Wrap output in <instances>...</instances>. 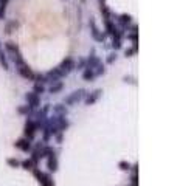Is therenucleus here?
<instances>
[{
    "instance_id": "nucleus-1",
    "label": "nucleus",
    "mask_w": 177,
    "mask_h": 186,
    "mask_svg": "<svg viewBox=\"0 0 177 186\" xmlns=\"http://www.w3.org/2000/svg\"><path fill=\"white\" fill-rule=\"evenodd\" d=\"M17 67H19V73H20L23 78H26V79H33V78H34L33 71H31L28 67H26V65H25L23 62H22V64H19Z\"/></svg>"
},
{
    "instance_id": "nucleus-2",
    "label": "nucleus",
    "mask_w": 177,
    "mask_h": 186,
    "mask_svg": "<svg viewBox=\"0 0 177 186\" xmlns=\"http://www.w3.org/2000/svg\"><path fill=\"white\" fill-rule=\"evenodd\" d=\"M75 68V64H73V61L72 59H65L64 62H62V65H61V71L62 73H69V71H72Z\"/></svg>"
},
{
    "instance_id": "nucleus-3",
    "label": "nucleus",
    "mask_w": 177,
    "mask_h": 186,
    "mask_svg": "<svg viewBox=\"0 0 177 186\" xmlns=\"http://www.w3.org/2000/svg\"><path fill=\"white\" fill-rule=\"evenodd\" d=\"M34 174H36V177L40 180V183H42L44 186H53V183H51V180H50L48 175H44L42 172H39V171H36Z\"/></svg>"
},
{
    "instance_id": "nucleus-4",
    "label": "nucleus",
    "mask_w": 177,
    "mask_h": 186,
    "mask_svg": "<svg viewBox=\"0 0 177 186\" xmlns=\"http://www.w3.org/2000/svg\"><path fill=\"white\" fill-rule=\"evenodd\" d=\"M26 101H28V104L31 105V107H37V105H39L37 93H28V95H26Z\"/></svg>"
},
{
    "instance_id": "nucleus-5",
    "label": "nucleus",
    "mask_w": 177,
    "mask_h": 186,
    "mask_svg": "<svg viewBox=\"0 0 177 186\" xmlns=\"http://www.w3.org/2000/svg\"><path fill=\"white\" fill-rule=\"evenodd\" d=\"M83 93H84L83 90H78V91H75L70 98H67V99H65V101H67V104H73V102L79 101L81 98H83Z\"/></svg>"
},
{
    "instance_id": "nucleus-6",
    "label": "nucleus",
    "mask_w": 177,
    "mask_h": 186,
    "mask_svg": "<svg viewBox=\"0 0 177 186\" xmlns=\"http://www.w3.org/2000/svg\"><path fill=\"white\" fill-rule=\"evenodd\" d=\"M34 129H36V126H34L31 121H28V123H26V126H25V135H26V137H33Z\"/></svg>"
},
{
    "instance_id": "nucleus-7",
    "label": "nucleus",
    "mask_w": 177,
    "mask_h": 186,
    "mask_svg": "<svg viewBox=\"0 0 177 186\" xmlns=\"http://www.w3.org/2000/svg\"><path fill=\"white\" fill-rule=\"evenodd\" d=\"M16 146H17V148H20L22 151H30V143L26 141V140H20V141H17V143H16Z\"/></svg>"
},
{
    "instance_id": "nucleus-8",
    "label": "nucleus",
    "mask_w": 177,
    "mask_h": 186,
    "mask_svg": "<svg viewBox=\"0 0 177 186\" xmlns=\"http://www.w3.org/2000/svg\"><path fill=\"white\" fill-rule=\"evenodd\" d=\"M100 93H101V90H97V91H93V95H92V96H89L86 102H87V104H93L95 101H97V99H98V96H100Z\"/></svg>"
},
{
    "instance_id": "nucleus-9",
    "label": "nucleus",
    "mask_w": 177,
    "mask_h": 186,
    "mask_svg": "<svg viewBox=\"0 0 177 186\" xmlns=\"http://www.w3.org/2000/svg\"><path fill=\"white\" fill-rule=\"evenodd\" d=\"M6 50H8V51H11L12 55H16V53H17V45H16V44H12V42H8V44H6Z\"/></svg>"
},
{
    "instance_id": "nucleus-10",
    "label": "nucleus",
    "mask_w": 177,
    "mask_h": 186,
    "mask_svg": "<svg viewBox=\"0 0 177 186\" xmlns=\"http://www.w3.org/2000/svg\"><path fill=\"white\" fill-rule=\"evenodd\" d=\"M48 168L51 171H56V160L53 158V155H50V158H48Z\"/></svg>"
},
{
    "instance_id": "nucleus-11",
    "label": "nucleus",
    "mask_w": 177,
    "mask_h": 186,
    "mask_svg": "<svg viewBox=\"0 0 177 186\" xmlns=\"http://www.w3.org/2000/svg\"><path fill=\"white\" fill-rule=\"evenodd\" d=\"M61 88H62V82H58V84H54V85L50 87V91H51V93H56V91H59Z\"/></svg>"
},
{
    "instance_id": "nucleus-12",
    "label": "nucleus",
    "mask_w": 177,
    "mask_h": 186,
    "mask_svg": "<svg viewBox=\"0 0 177 186\" xmlns=\"http://www.w3.org/2000/svg\"><path fill=\"white\" fill-rule=\"evenodd\" d=\"M120 22L123 23V25L129 23V22H131V16H126V14H124V16H121V17H120Z\"/></svg>"
},
{
    "instance_id": "nucleus-13",
    "label": "nucleus",
    "mask_w": 177,
    "mask_h": 186,
    "mask_svg": "<svg viewBox=\"0 0 177 186\" xmlns=\"http://www.w3.org/2000/svg\"><path fill=\"white\" fill-rule=\"evenodd\" d=\"M92 78H93V71H92V70L89 68V70H87V71L84 73V79H86V81H90Z\"/></svg>"
},
{
    "instance_id": "nucleus-14",
    "label": "nucleus",
    "mask_w": 177,
    "mask_h": 186,
    "mask_svg": "<svg viewBox=\"0 0 177 186\" xmlns=\"http://www.w3.org/2000/svg\"><path fill=\"white\" fill-rule=\"evenodd\" d=\"M23 168H25V169H31V168H33V161H30V160L23 161Z\"/></svg>"
},
{
    "instance_id": "nucleus-15",
    "label": "nucleus",
    "mask_w": 177,
    "mask_h": 186,
    "mask_svg": "<svg viewBox=\"0 0 177 186\" xmlns=\"http://www.w3.org/2000/svg\"><path fill=\"white\" fill-rule=\"evenodd\" d=\"M44 91V87L40 85V84H36V87H34V93H42Z\"/></svg>"
},
{
    "instance_id": "nucleus-16",
    "label": "nucleus",
    "mask_w": 177,
    "mask_h": 186,
    "mask_svg": "<svg viewBox=\"0 0 177 186\" xmlns=\"http://www.w3.org/2000/svg\"><path fill=\"white\" fill-rule=\"evenodd\" d=\"M8 164H11V166L17 168V166H19V161H17V160H12V158H9V160H8Z\"/></svg>"
},
{
    "instance_id": "nucleus-17",
    "label": "nucleus",
    "mask_w": 177,
    "mask_h": 186,
    "mask_svg": "<svg viewBox=\"0 0 177 186\" xmlns=\"http://www.w3.org/2000/svg\"><path fill=\"white\" fill-rule=\"evenodd\" d=\"M120 166H121V169H129V163H120Z\"/></svg>"
},
{
    "instance_id": "nucleus-18",
    "label": "nucleus",
    "mask_w": 177,
    "mask_h": 186,
    "mask_svg": "<svg viewBox=\"0 0 177 186\" xmlns=\"http://www.w3.org/2000/svg\"><path fill=\"white\" fill-rule=\"evenodd\" d=\"M114 48H120V41H118V39L114 41Z\"/></svg>"
},
{
    "instance_id": "nucleus-19",
    "label": "nucleus",
    "mask_w": 177,
    "mask_h": 186,
    "mask_svg": "<svg viewBox=\"0 0 177 186\" xmlns=\"http://www.w3.org/2000/svg\"><path fill=\"white\" fill-rule=\"evenodd\" d=\"M114 59H115V58H114V55H111V58L107 59V62H114Z\"/></svg>"
},
{
    "instance_id": "nucleus-20",
    "label": "nucleus",
    "mask_w": 177,
    "mask_h": 186,
    "mask_svg": "<svg viewBox=\"0 0 177 186\" xmlns=\"http://www.w3.org/2000/svg\"><path fill=\"white\" fill-rule=\"evenodd\" d=\"M8 3V0H0V5H6Z\"/></svg>"
}]
</instances>
